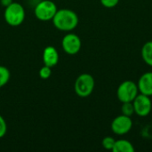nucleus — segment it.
<instances>
[{
	"label": "nucleus",
	"instance_id": "obj_1",
	"mask_svg": "<svg viewBox=\"0 0 152 152\" xmlns=\"http://www.w3.org/2000/svg\"><path fill=\"white\" fill-rule=\"evenodd\" d=\"M53 26L61 31H72L79 22L77 14L70 9H58L52 20Z\"/></svg>",
	"mask_w": 152,
	"mask_h": 152
},
{
	"label": "nucleus",
	"instance_id": "obj_10",
	"mask_svg": "<svg viewBox=\"0 0 152 152\" xmlns=\"http://www.w3.org/2000/svg\"><path fill=\"white\" fill-rule=\"evenodd\" d=\"M43 62L44 65L53 68L59 62V53L54 46H46L43 51Z\"/></svg>",
	"mask_w": 152,
	"mask_h": 152
},
{
	"label": "nucleus",
	"instance_id": "obj_3",
	"mask_svg": "<svg viewBox=\"0 0 152 152\" xmlns=\"http://www.w3.org/2000/svg\"><path fill=\"white\" fill-rule=\"evenodd\" d=\"M94 86L95 81L94 77L91 74L83 73L77 77L74 84V90L78 97L86 98L92 94Z\"/></svg>",
	"mask_w": 152,
	"mask_h": 152
},
{
	"label": "nucleus",
	"instance_id": "obj_12",
	"mask_svg": "<svg viewBox=\"0 0 152 152\" xmlns=\"http://www.w3.org/2000/svg\"><path fill=\"white\" fill-rule=\"evenodd\" d=\"M142 61L149 66L152 67V41L146 42L141 51Z\"/></svg>",
	"mask_w": 152,
	"mask_h": 152
},
{
	"label": "nucleus",
	"instance_id": "obj_2",
	"mask_svg": "<svg viewBox=\"0 0 152 152\" xmlns=\"http://www.w3.org/2000/svg\"><path fill=\"white\" fill-rule=\"evenodd\" d=\"M26 12L24 7L17 2H12L7 5L4 12V18L5 22L12 27H18L21 25L25 20Z\"/></svg>",
	"mask_w": 152,
	"mask_h": 152
},
{
	"label": "nucleus",
	"instance_id": "obj_17",
	"mask_svg": "<svg viewBox=\"0 0 152 152\" xmlns=\"http://www.w3.org/2000/svg\"><path fill=\"white\" fill-rule=\"evenodd\" d=\"M100 2L105 8H114L118 4L119 0H100Z\"/></svg>",
	"mask_w": 152,
	"mask_h": 152
},
{
	"label": "nucleus",
	"instance_id": "obj_15",
	"mask_svg": "<svg viewBox=\"0 0 152 152\" xmlns=\"http://www.w3.org/2000/svg\"><path fill=\"white\" fill-rule=\"evenodd\" d=\"M115 139L111 136H106L103 138L102 142V147L107 150V151H112L114 143H115Z\"/></svg>",
	"mask_w": 152,
	"mask_h": 152
},
{
	"label": "nucleus",
	"instance_id": "obj_14",
	"mask_svg": "<svg viewBox=\"0 0 152 152\" xmlns=\"http://www.w3.org/2000/svg\"><path fill=\"white\" fill-rule=\"evenodd\" d=\"M121 112L123 115L132 117L134 114V109L133 102H123L122 106H121Z\"/></svg>",
	"mask_w": 152,
	"mask_h": 152
},
{
	"label": "nucleus",
	"instance_id": "obj_13",
	"mask_svg": "<svg viewBox=\"0 0 152 152\" xmlns=\"http://www.w3.org/2000/svg\"><path fill=\"white\" fill-rule=\"evenodd\" d=\"M10 77H11L10 70L6 67L0 65V88L4 87L9 82Z\"/></svg>",
	"mask_w": 152,
	"mask_h": 152
},
{
	"label": "nucleus",
	"instance_id": "obj_18",
	"mask_svg": "<svg viewBox=\"0 0 152 152\" xmlns=\"http://www.w3.org/2000/svg\"><path fill=\"white\" fill-rule=\"evenodd\" d=\"M7 133V124L4 118L0 115V139L3 138Z\"/></svg>",
	"mask_w": 152,
	"mask_h": 152
},
{
	"label": "nucleus",
	"instance_id": "obj_16",
	"mask_svg": "<svg viewBox=\"0 0 152 152\" xmlns=\"http://www.w3.org/2000/svg\"><path fill=\"white\" fill-rule=\"evenodd\" d=\"M39 77L42 79H47L51 77L52 75V68L47 67L45 65H44L40 69H39Z\"/></svg>",
	"mask_w": 152,
	"mask_h": 152
},
{
	"label": "nucleus",
	"instance_id": "obj_6",
	"mask_svg": "<svg viewBox=\"0 0 152 152\" xmlns=\"http://www.w3.org/2000/svg\"><path fill=\"white\" fill-rule=\"evenodd\" d=\"M133 125L134 122L131 117L121 114L112 120L110 128L113 134L121 136L128 134L132 130Z\"/></svg>",
	"mask_w": 152,
	"mask_h": 152
},
{
	"label": "nucleus",
	"instance_id": "obj_5",
	"mask_svg": "<svg viewBox=\"0 0 152 152\" xmlns=\"http://www.w3.org/2000/svg\"><path fill=\"white\" fill-rule=\"evenodd\" d=\"M58 8L52 0H41L34 9L35 16L37 20L42 21L52 20L54 17Z\"/></svg>",
	"mask_w": 152,
	"mask_h": 152
},
{
	"label": "nucleus",
	"instance_id": "obj_9",
	"mask_svg": "<svg viewBox=\"0 0 152 152\" xmlns=\"http://www.w3.org/2000/svg\"><path fill=\"white\" fill-rule=\"evenodd\" d=\"M137 86L139 89V93L152 96V71H148L143 73L137 82Z\"/></svg>",
	"mask_w": 152,
	"mask_h": 152
},
{
	"label": "nucleus",
	"instance_id": "obj_4",
	"mask_svg": "<svg viewBox=\"0 0 152 152\" xmlns=\"http://www.w3.org/2000/svg\"><path fill=\"white\" fill-rule=\"evenodd\" d=\"M139 94L137 83L132 80L123 81L117 89V97L120 102H132Z\"/></svg>",
	"mask_w": 152,
	"mask_h": 152
},
{
	"label": "nucleus",
	"instance_id": "obj_7",
	"mask_svg": "<svg viewBox=\"0 0 152 152\" xmlns=\"http://www.w3.org/2000/svg\"><path fill=\"white\" fill-rule=\"evenodd\" d=\"M61 47L67 54L76 55L81 50L82 41L77 34L68 33L61 40Z\"/></svg>",
	"mask_w": 152,
	"mask_h": 152
},
{
	"label": "nucleus",
	"instance_id": "obj_19",
	"mask_svg": "<svg viewBox=\"0 0 152 152\" xmlns=\"http://www.w3.org/2000/svg\"><path fill=\"white\" fill-rule=\"evenodd\" d=\"M0 1H1L2 5H4V7H6L7 5H9L10 4H12L13 2L12 0H0Z\"/></svg>",
	"mask_w": 152,
	"mask_h": 152
},
{
	"label": "nucleus",
	"instance_id": "obj_8",
	"mask_svg": "<svg viewBox=\"0 0 152 152\" xmlns=\"http://www.w3.org/2000/svg\"><path fill=\"white\" fill-rule=\"evenodd\" d=\"M133 105L134 109V114L139 117H147L151 112L152 102L151 97L148 95L139 93L133 101Z\"/></svg>",
	"mask_w": 152,
	"mask_h": 152
},
{
	"label": "nucleus",
	"instance_id": "obj_11",
	"mask_svg": "<svg viewBox=\"0 0 152 152\" xmlns=\"http://www.w3.org/2000/svg\"><path fill=\"white\" fill-rule=\"evenodd\" d=\"M134 151L133 143L126 139L116 140L112 149L113 152H134Z\"/></svg>",
	"mask_w": 152,
	"mask_h": 152
}]
</instances>
